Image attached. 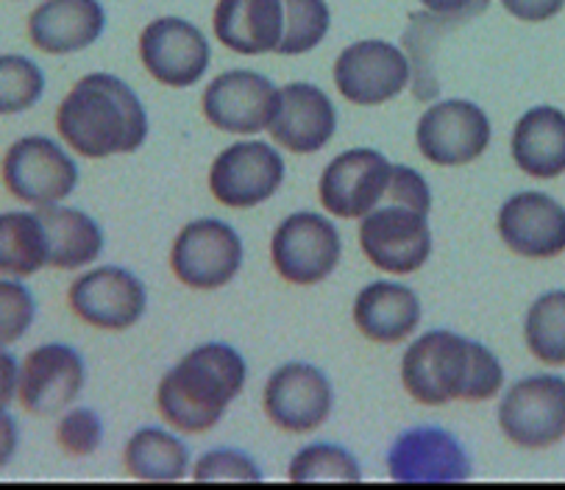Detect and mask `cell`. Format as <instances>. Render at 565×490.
Masks as SVG:
<instances>
[{
	"label": "cell",
	"instance_id": "cell-6",
	"mask_svg": "<svg viewBox=\"0 0 565 490\" xmlns=\"http://www.w3.org/2000/svg\"><path fill=\"white\" fill-rule=\"evenodd\" d=\"M499 426L524 449H546L563 440L565 380L543 374L515 382L499 404Z\"/></svg>",
	"mask_w": 565,
	"mask_h": 490
},
{
	"label": "cell",
	"instance_id": "cell-29",
	"mask_svg": "<svg viewBox=\"0 0 565 490\" xmlns=\"http://www.w3.org/2000/svg\"><path fill=\"white\" fill-rule=\"evenodd\" d=\"M281 9H285V31L276 53L301 56L321 45L332 25L327 0H281Z\"/></svg>",
	"mask_w": 565,
	"mask_h": 490
},
{
	"label": "cell",
	"instance_id": "cell-8",
	"mask_svg": "<svg viewBox=\"0 0 565 490\" xmlns=\"http://www.w3.org/2000/svg\"><path fill=\"white\" fill-rule=\"evenodd\" d=\"M360 245L373 268L396 276L415 274L431 252L429 223L426 215L407 206H376L362 217Z\"/></svg>",
	"mask_w": 565,
	"mask_h": 490
},
{
	"label": "cell",
	"instance_id": "cell-38",
	"mask_svg": "<svg viewBox=\"0 0 565 490\" xmlns=\"http://www.w3.org/2000/svg\"><path fill=\"white\" fill-rule=\"evenodd\" d=\"M18 387H20L18 356L0 345V407H9V404L18 398Z\"/></svg>",
	"mask_w": 565,
	"mask_h": 490
},
{
	"label": "cell",
	"instance_id": "cell-5",
	"mask_svg": "<svg viewBox=\"0 0 565 490\" xmlns=\"http://www.w3.org/2000/svg\"><path fill=\"white\" fill-rule=\"evenodd\" d=\"M243 243L228 223L204 217L186 223L170 252V268L181 285L193 290H217L237 276Z\"/></svg>",
	"mask_w": 565,
	"mask_h": 490
},
{
	"label": "cell",
	"instance_id": "cell-22",
	"mask_svg": "<svg viewBox=\"0 0 565 490\" xmlns=\"http://www.w3.org/2000/svg\"><path fill=\"white\" fill-rule=\"evenodd\" d=\"M212 29L228 51L259 56L279 47L285 9L281 0H217Z\"/></svg>",
	"mask_w": 565,
	"mask_h": 490
},
{
	"label": "cell",
	"instance_id": "cell-40",
	"mask_svg": "<svg viewBox=\"0 0 565 490\" xmlns=\"http://www.w3.org/2000/svg\"><path fill=\"white\" fill-rule=\"evenodd\" d=\"M420 3L435 14H477L479 9H488V0H420Z\"/></svg>",
	"mask_w": 565,
	"mask_h": 490
},
{
	"label": "cell",
	"instance_id": "cell-36",
	"mask_svg": "<svg viewBox=\"0 0 565 490\" xmlns=\"http://www.w3.org/2000/svg\"><path fill=\"white\" fill-rule=\"evenodd\" d=\"M385 201L398 206H407V210L420 212V215H429L431 206V193L429 184L424 181V175L418 170L407 168V164H396L391 173V184H387Z\"/></svg>",
	"mask_w": 565,
	"mask_h": 490
},
{
	"label": "cell",
	"instance_id": "cell-2",
	"mask_svg": "<svg viewBox=\"0 0 565 490\" xmlns=\"http://www.w3.org/2000/svg\"><path fill=\"white\" fill-rule=\"evenodd\" d=\"M248 376L239 351L226 343H204L170 368L159 382V413L179 433H206L239 396Z\"/></svg>",
	"mask_w": 565,
	"mask_h": 490
},
{
	"label": "cell",
	"instance_id": "cell-33",
	"mask_svg": "<svg viewBox=\"0 0 565 490\" xmlns=\"http://www.w3.org/2000/svg\"><path fill=\"white\" fill-rule=\"evenodd\" d=\"M56 440L67 455L89 457L104 440V420L89 407L67 409L56 426Z\"/></svg>",
	"mask_w": 565,
	"mask_h": 490
},
{
	"label": "cell",
	"instance_id": "cell-12",
	"mask_svg": "<svg viewBox=\"0 0 565 490\" xmlns=\"http://www.w3.org/2000/svg\"><path fill=\"white\" fill-rule=\"evenodd\" d=\"M84 356L67 343H42L20 362L18 402L34 415H56L84 391Z\"/></svg>",
	"mask_w": 565,
	"mask_h": 490
},
{
	"label": "cell",
	"instance_id": "cell-31",
	"mask_svg": "<svg viewBox=\"0 0 565 490\" xmlns=\"http://www.w3.org/2000/svg\"><path fill=\"white\" fill-rule=\"evenodd\" d=\"M290 479L307 482H360L362 468L351 451L332 444H312L290 460Z\"/></svg>",
	"mask_w": 565,
	"mask_h": 490
},
{
	"label": "cell",
	"instance_id": "cell-26",
	"mask_svg": "<svg viewBox=\"0 0 565 490\" xmlns=\"http://www.w3.org/2000/svg\"><path fill=\"white\" fill-rule=\"evenodd\" d=\"M42 268H47V232L40 212H0V276L29 279Z\"/></svg>",
	"mask_w": 565,
	"mask_h": 490
},
{
	"label": "cell",
	"instance_id": "cell-9",
	"mask_svg": "<svg viewBox=\"0 0 565 490\" xmlns=\"http://www.w3.org/2000/svg\"><path fill=\"white\" fill-rule=\"evenodd\" d=\"M413 71L402 47L385 40H362L349 45L334 62L340 95L356 106H376L407 89Z\"/></svg>",
	"mask_w": 565,
	"mask_h": 490
},
{
	"label": "cell",
	"instance_id": "cell-20",
	"mask_svg": "<svg viewBox=\"0 0 565 490\" xmlns=\"http://www.w3.org/2000/svg\"><path fill=\"white\" fill-rule=\"evenodd\" d=\"M270 137L292 153H316L338 129V111L316 84H287L279 89V106L270 120Z\"/></svg>",
	"mask_w": 565,
	"mask_h": 490
},
{
	"label": "cell",
	"instance_id": "cell-37",
	"mask_svg": "<svg viewBox=\"0 0 565 490\" xmlns=\"http://www.w3.org/2000/svg\"><path fill=\"white\" fill-rule=\"evenodd\" d=\"M501 7L524 23H543L565 7V0H501Z\"/></svg>",
	"mask_w": 565,
	"mask_h": 490
},
{
	"label": "cell",
	"instance_id": "cell-15",
	"mask_svg": "<svg viewBox=\"0 0 565 490\" xmlns=\"http://www.w3.org/2000/svg\"><path fill=\"white\" fill-rule=\"evenodd\" d=\"M204 115L226 135H259L268 129L279 106V89L254 71H228L204 89Z\"/></svg>",
	"mask_w": 565,
	"mask_h": 490
},
{
	"label": "cell",
	"instance_id": "cell-30",
	"mask_svg": "<svg viewBox=\"0 0 565 490\" xmlns=\"http://www.w3.org/2000/svg\"><path fill=\"white\" fill-rule=\"evenodd\" d=\"M45 73L23 53H0V117L23 115L40 104Z\"/></svg>",
	"mask_w": 565,
	"mask_h": 490
},
{
	"label": "cell",
	"instance_id": "cell-27",
	"mask_svg": "<svg viewBox=\"0 0 565 490\" xmlns=\"http://www.w3.org/2000/svg\"><path fill=\"white\" fill-rule=\"evenodd\" d=\"M122 460L131 477L146 482H175L190 468V451L175 435L159 426H146L131 435Z\"/></svg>",
	"mask_w": 565,
	"mask_h": 490
},
{
	"label": "cell",
	"instance_id": "cell-17",
	"mask_svg": "<svg viewBox=\"0 0 565 490\" xmlns=\"http://www.w3.org/2000/svg\"><path fill=\"white\" fill-rule=\"evenodd\" d=\"M393 164L371 148H354L327 164L321 175V204L334 217H365L385 201Z\"/></svg>",
	"mask_w": 565,
	"mask_h": 490
},
{
	"label": "cell",
	"instance_id": "cell-21",
	"mask_svg": "<svg viewBox=\"0 0 565 490\" xmlns=\"http://www.w3.org/2000/svg\"><path fill=\"white\" fill-rule=\"evenodd\" d=\"M104 29L106 12L98 0H42L29 14L31 42L51 56L95 45Z\"/></svg>",
	"mask_w": 565,
	"mask_h": 490
},
{
	"label": "cell",
	"instance_id": "cell-13",
	"mask_svg": "<svg viewBox=\"0 0 565 490\" xmlns=\"http://www.w3.org/2000/svg\"><path fill=\"white\" fill-rule=\"evenodd\" d=\"M67 303L76 318H82L89 327L120 332L140 321L146 312L148 292L135 274L106 265V268H95L78 276L67 290Z\"/></svg>",
	"mask_w": 565,
	"mask_h": 490
},
{
	"label": "cell",
	"instance_id": "cell-39",
	"mask_svg": "<svg viewBox=\"0 0 565 490\" xmlns=\"http://www.w3.org/2000/svg\"><path fill=\"white\" fill-rule=\"evenodd\" d=\"M20 449V426L9 407H0V471L14 460Z\"/></svg>",
	"mask_w": 565,
	"mask_h": 490
},
{
	"label": "cell",
	"instance_id": "cell-7",
	"mask_svg": "<svg viewBox=\"0 0 565 490\" xmlns=\"http://www.w3.org/2000/svg\"><path fill=\"white\" fill-rule=\"evenodd\" d=\"M270 259L290 285H318L340 263L338 228L318 212H296L274 232Z\"/></svg>",
	"mask_w": 565,
	"mask_h": 490
},
{
	"label": "cell",
	"instance_id": "cell-16",
	"mask_svg": "<svg viewBox=\"0 0 565 490\" xmlns=\"http://www.w3.org/2000/svg\"><path fill=\"white\" fill-rule=\"evenodd\" d=\"M334 391L327 376L307 362L276 368L265 385V415L287 433H312L332 415Z\"/></svg>",
	"mask_w": 565,
	"mask_h": 490
},
{
	"label": "cell",
	"instance_id": "cell-4",
	"mask_svg": "<svg viewBox=\"0 0 565 490\" xmlns=\"http://www.w3.org/2000/svg\"><path fill=\"white\" fill-rule=\"evenodd\" d=\"M471 351L455 332H426L404 351L402 380L409 396L426 407H440L462 398Z\"/></svg>",
	"mask_w": 565,
	"mask_h": 490
},
{
	"label": "cell",
	"instance_id": "cell-23",
	"mask_svg": "<svg viewBox=\"0 0 565 490\" xmlns=\"http://www.w3.org/2000/svg\"><path fill=\"white\" fill-rule=\"evenodd\" d=\"M354 323L373 343H402L418 329L420 301L409 287L373 281L356 296Z\"/></svg>",
	"mask_w": 565,
	"mask_h": 490
},
{
	"label": "cell",
	"instance_id": "cell-32",
	"mask_svg": "<svg viewBox=\"0 0 565 490\" xmlns=\"http://www.w3.org/2000/svg\"><path fill=\"white\" fill-rule=\"evenodd\" d=\"M36 318V298L29 287L12 276H0V345L12 343L29 334Z\"/></svg>",
	"mask_w": 565,
	"mask_h": 490
},
{
	"label": "cell",
	"instance_id": "cell-25",
	"mask_svg": "<svg viewBox=\"0 0 565 490\" xmlns=\"http://www.w3.org/2000/svg\"><path fill=\"white\" fill-rule=\"evenodd\" d=\"M42 223L47 232V268L76 270L95 263L104 252V232L98 223L73 206H42Z\"/></svg>",
	"mask_w": 565,
	"mask_h": 490
},
{
	"label": "cell",
	"instance_id": "cell-3",
	"mask_svg": "<svg viewBox=\"0 0 565 490\" xmlns=\"http://www.w3.org/2000/svg\"><path fill=\"white\" fill-rule=\"evenodd\" d=\"M9 193L31 210L62 204L78 184V164L65 148L45 135L14 140L0 162Z\"/></svg>",
	"mask_w": 565,
	"mask_h": 490
},
{
	"label": "cell",
	"instance_id": "cell-11",
	"mask_svg": "<svg viewBox=\"0 0 565 490\" xmlns=\"http://www.w3.org/2000/svg\"><path fill=\"white\" fill-rule=\"evenodd\" d=\"M281 181H285V159L268 142L257 140L226 148L210 170L212 195L232 210L265 204L281 188Z\"/></svg>",
	"mask_w": 565,
	"mask_h": 490
},
{
	"label": "cell",
	"instance_id": "cell-18",
	"mask_svg": "<svg viewBox=\"0 0 565 490\" xmlns=\"http://www.w3.org/2000/svg\"><path fill=\"white\" fill-rule=\"evenodd\" d=\"M140 58L159 84L173 89L193 87L210 67V42L181 18H159L140 36Z\"/></svg>",
	"mask_w": 565,
	"mask_h": 490
},
{
	"label": "cell",
	"instance_id": "cell-19",
	"mask_svg": "<svg viewBox=\"0 0 565 490\" xmlns=\"http://www.w3.org/2000/svg\"><path fill=\"white\" fill-rule=\"evenodd\" d=\"M499 234L510 252L548 259L565 252V210L546 193H519L499 210Z\"/></svg>",
	"mask_w": 565,
	"mask_h": 490
},
{
	"label": "cell",
	"instance_id": "cell-10",
	"mask_svg": "<svg viewBox=\"0 0 565 490\" xmlns=\"http://www.w3.org/2000/svg\"><path fill=\"white\" fill-rule=\"evenodd\" d=\"M415 142L431 164H468L488 151L490 120L471 100H440L418 120Z\"/></svg>",
	"mask_w": 565,
	"mask_h": 490
},
{
	"label": "cell",
	"instance_id": "cell-14",
	"mask_svg": "<svg viewBox=\"0 0 565 490\" xmlns=\"http://www.w3.org/2000/svg\"><path fill=\"white\" fill-rule=\"evenodd\" d=\"M393 482L440 484L471 477V460L460 440L440 426H415L396 438L387 451Z\"/></svg>",
	"mask_w": 565,
	"mask_h": 490
},
{
	"label": "cell",
	"instance_id": "cell-1",
	"mask_svg": "<svg viewBox=\"0 0 565 490\" xmlns=\"http://www.w3.org/2000/svg\"><path fill=\"white\" fill-rule=\"evenodd\" d=\"M56 129L76 153L104 159L137 151L148 137V115L129 84L109 73H93L62 98Z\"/></svg>",
	"mask_w": 565,
	"mask_h": 490
},
{
	"label": "cell",
	"instance_id": "cell-24",
	"mask_svg": "<svg viewBox=\"0 0 565 490\" xmlns=\"http://www.w3.org/2000/svg\"><path fill=\"white\" fill-rule=\"evenodd\" d=\"M513 159L530 179L565 173V115L554 106H535L513 129Z\"/></svg>",
	"mask_w": 565,
	"mask_h": 490
},
{
	"label": "cell",
	"instance_id": "cell-35",
	"mask_svg": "<svg viewBox=\"0 0 565 490\" xmlns=\"http://www.w3.org/2000/svg\"><path fill=\"white\" fill-rule=\"evenodd\" d=\"M468 351H471V365H468V382L466 391H462V402H488L504 385V371H501L493 351L484 349L482 343L468 340Z\"/></svg>",
	"mask_w": 565,
	"mask_h": 490
},
{
	"label": "cell",
	"instance_id": "cell-28",
	"mask_svg": "<svg viewBox=\"0 0 565 490\" xmlns=\"http://www.w3.org/2000/svg\"><path fill=\"white\" fill-rule=\"evenodd\" d=\"M524 338L535 360L565 365V290H552L532 303L524 321Z\"/></svg>",
	"mask_w": 565,
	"mask_h": 490
},
{
	"label": "cell",
	"instance_id": "cell-34",
	"mask_svg": "<svg viewBox=\"0 0 565 490\" xmlns=\"http://www.w3.org/2000/svg\"><path fill=\"white\" fill-rule=\"evenodd\" d=\"M195 482H263V471L237 449L206 451L193 468Z\"/></svg>",
	"mask_w": 565,
	"mask_h": 490
}]
</instances>
